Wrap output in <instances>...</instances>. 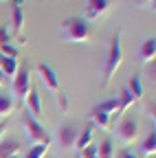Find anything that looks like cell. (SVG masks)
Segmentation results:
<instances>
[{
    "label": "cell",
    "instance_id": "6da1fadb",
    "mask_svg": "<svg viewBox=\"0 0 156 158\" xmlns=\"http://www.w3.org/2000/svg\"><path fill=\"white\" fill-rule=\"evenodd\" d=\"M123 62V48H121V29H116V33L110 37L108 42V53H106V62H103V70H101V88H108L112 77L116 75Z\"/></svg>",
    "mask_w": 156,
    "mask_h": 158
},
{
    "label": "cell",
    "instance_id": "7a4b0ae2",
    "mask_svg": "<svg viewBox=\"0 0 156 158\" xmlns=\"http://www.w3.org/2000/svg\"><path fill=\"white\" fill-rule=\"evenodd\" d=\"M35 70H37V75H40L42 84L46 86V90L53 94V99H55L57 108H60L62 112H66V110L70 108V101H68V94L62 90V86H60V79H57V73L53 70V66H51V64L40 62V64L35 66Z\"/></svg>",
    "mask_w": 156,
    "mask_h": 158
},
{
    "label": "cell",
    "instance_id": "3957f363",
    "mask_svg": "<svg viewBox=\"0 0 156 158\" xmlns=\"http://www.w3.org/2000/svg\"><path fill=\"white\" fill-rule=\"evenodd\" d=\"M60 31H62L64 42H68V44H82V42H88L92 37V29H90V24L84 18H66V20H62Z\"/></svg>",
    "mask_w": 156,
    "mask_h": 158
},
{
    "label": "cell",
    "instance_id": "277c9868",
    "mask_svg": "<svg viewBox=\"0 0 156 158\" xmlns=\"http://www.w3.org/2000/svg\"><path fill=\"white\" fill-rule=\"evenodd\" d=\"M20 121L24 125V132H27V138L33 143V145H51V136L46 134V130L40 125V121H35V118L24 110Z\"/></svg>",
    "mask_w": 156,
    "mask_h": 158
},
{
    "label": "cell",
    "instance_id": "5b68a950",
    "mask_svg": "<svg viewBox=\"0 0 156 158\" xmlns=\"http://www.w3.org/2000/svg\"><path fill=\"white\" fill-rule=\"evenodd\" d=\"M11 90L18 99H27L29 90H31V70L29 66H20L13 77V84H11Z\"/></svg>",
    "mask_w": 156,
    "mask_h": 158
},
{
    "label": "cell",
    "instance_id": "8992f818",
    "mask_svg": "<svg viewBox=\"0 0 156 158\" xmlns=\"http://www.w3.org/2000/svg\"><path fill=\"white\" fill-rule=\"evenodd\" d=\"M22 27H24L22 0H13V7H11V35L18 40V44H24L27 42V37L22 35Z\"/></svg>",
    "mask_w": 156,
    "mask_h": 158
},
{
    "label": "cell",
    "instance_id": "52a82bcc",
    "mask_svg": "<svg viewBox=\"0 0 156 158\" xmlns=\"http://www.w3.org/2000/svg\"><path fill=\"white\" fill-rule=\"evenodd\" d=\"M110 11V0H86L84 5V20L86 22H95V20L103 18Z\"/></svg>",
    "mask_w": 156,
    "mask_h": 158
},
{
    "label": "cell",
    "instance_id": "ba28073f",
    "mask_svg": "<svg viewBox=\"0 0 156 158\" xmlns=\"http://www.w3.org/2000/svg\"><path fill=\"white\" fill-rule=\"evenodd\" d=\"M116 136H119V141L123 145H132L136 141V136H139V123H136V118H123L116 127Z\"/></svg>",
    "mask_w": 156,
    "mask_h": 158
},
{
    "label": "cell",
    "instance_id": "9c48e42d",
    "mask_svg": "<svg viewBox=\"0 0 156 158\" xmlns=\"http://www.w3.org/2000/svg\"><path fill=\"white\" fill-rule=\"evenodd\" d=\"M24 110L35 118V121L42 118V99H40V92H37L35 88H31L27 99H24Z\"/></svg>",
    "mask_w": 156,
    "mask_h": 158
},
{
    "label": "cell",
    "instance_id": "30bf717a",
    "mask_svg": "<svg viewBox=\"0 0 156 158\" xmlns=\"http://www.w3.org/2000/svg\"><path fill=\"white\" fill-rule=\"evenodd\" d=\"M75 138H77V130L73 125H60V130H57V145L62 149H73Z\"/></svg>",
    "mask_w": 156,
    "mask_h": 158
},
{
    "label": "cell",
    "instance_id": "8fae6325",
    "mask_svg": "<svg viewBox=\"0 0 156 158\" xmlns=\"http://www.w3.org/2000/svg\"><path fill=\"white\" fill-rule=\"evenodd\" d=\"M0 53H2L5 57H15V59H20V53H18V48L11 44V40H9L7 27H0Z\"/></svg>",
    "mask_w": 156,
    "mask_h": 158
},
{
    "label": "cell",
    "instance_id": "7c38bea8",
    "mask_svg": "<svg viewBox=\"0 0 156 158\" xmlns=\"http://www.w3.org/2000/svg\"><path fill=\"white\" fill-rule=\"evenodd\" d=\"M154 57H156V40L147 37L139 48V59L143 64H150V62H154Z\"/></svg>",
    "mask_w": 156,
    "mask_h": 158
},
{
    "label": "cell",
    "instance_id": "4fadbf2b",
    "mask_svg": "<svg viewBox=\"0 0 156 158\" xmlns=\"http://www.w3.org/2000/svg\"><path fill=\"white\" fill-rule=\"evenodd\" d=\"M128 92H130V97H132V101L136 103V101H141L143 99V84H141V75L139 73H134L130 79H128Z\"/></svg>",
    "mask_w": 156,
    "mask_h": 158
},
{
    "label": "cell",
    "instance_id": "5bb4252c",
    "mask_svg": "<svg viewBox=\"0 0 156 158\" xmlns=\"http://www.w3.org/2000/svg\"><path fill=\"white\" fill-rule=\"evenodd\" d=\"M92 134H95V125H92V123H88V125H86L82 132H77V138H75V147L79 149V152H82V149H86V147L92 143Z\"/></svg>",
    "mask_w": 156,
    "mask_h": 158
},
{
    "label": "cell",
    "instance_id": "9a60e30c",
    "mask_svg": "<svg viewBox=\"0 0 156 158\" xmlns=\"http://www.w3.org/2000/svg\"><path fill=\"white\" fill-rule=\"evenodd\" d=\"M20 152V141L9 138V141H0V158H13Z\"/></svg>",
    "mask_w": 156,
    "mask_h": 158
},
{
    "label": "cell",
    "instance_id": "2e32d148",
    "mask_svg": "<svg viewBox=\"0 0 156 158\" xmlns=\"http://www.w3.org/2000/svg\"><path fill=\"white\" fill-rule=\"evenodd\" d=\"M18 68H20V59H15V57H2V62H0V70H2L5 77H15Z\"/></svg>",
    "mask_w": 156,
    "mask_h": 158
},
{
    "label": "cell",
    "instance_id": "e0dca14e",
    "mask_svg": "<svg viewBox=\"0 0 156 158\" xmlns=\"http://www.w3.org/2000/svg\"><path fill=\"white\" fill-rule=\"evenodd\" d=\"M90 118H92V125H99V130H108L110 127V114H106V112H99V110L92 108Z\"/></svg>",
    "mask_w": 156,
    "mask_h": 158
},
{
    "label": "cell",
    "instance_id": "ac0fdd59",
    "mask_svg": "<svg viewBox=\"0 0 156 158\" xmlns=\"http://www.w3.org/2000/svg\"><path fill=\"white\" fill-rule=\"evenodd\" d=\"M141 154H143V156H154V154H156V132H154V130L147 134V138L143 141Z\"/></svg>",
    "mask_w": 156,
    "mask_h": 158
},
{
    "label": "cell",
    "instance_id": "d6986e66",
    "mask_svg": "<svg viewBox=\"0 0 156 158\" xmlns=\"http://www.w3.org/2000/svg\"><path fill=\"white\" fill-rule=\"evenodd\" d=\"M97 158H114V147L110 138H103V141L97 145Z\"/></svg>",
    "mask_w": 156,
    "mask_h": 158
},
{
    "label": "cell",
    "instance_id": "ffe728a7",
    "mask_svg": "<svg viewBox=\"0 0 156 158\" xmlns=\"http://www.w3.org/2000/svg\"><path fill=\"white\" fill-rule=\"evenodd\" d=\"M116 99H119V108H116V116H119V114H123V112H125V110H128V108H130V106L134 103V101H132V97H130V92H128V88H125V86L121 88V94H119V97H116Z\"/></svg>",
    "mask_w": 156,
    "mask_h": 158
},
{
    "label": "cell",
    "instance_id": "44dd1931",
    "mask_svg": "<svg viewBox=\"0 0 156 158\" xmlns=\"http://www.w3.org/2000/svg\"><path fill=\"white\" fill-rule=\"evenodd\" d=\"M116 108H119V99L112 97V99H106V101H101L99 106H95V110H99V112H106V114H114Z\"/></svg>",
    "mask_w": 156,
    "mask_h": 158
},
{
    "label": "cell",
    "instance_id": "7402d4cb",
    "mask_svg": "<svg viewBox=\"0 0 156 158\" xmlns=\"http://www.w3.org/2000/svg\"><path fill=\"white\" fill-rule=\"evenodd\" d=\"M11 110H13V97H9V94H0V118L9 116Z\"/></svg>",
    "mask_w": 156,
    "mask_h": 158
},
{
    "label": "cell",
    "instance_id": "603a6c76",
    "mask_svg": "<svg viewBox=\"0 0 156 158\" xmlns=\"http://www.w3.org/2000/svg\"><path fill=\"white\" fill-rule=\"evenodd\" d=\"M48 147H51V145H33V147H29L27 158H44L46 152H48Z\"/></svg>",
    "mask_w": 156,
    "mask_h": 158
},
{
    "label": "cell",
    "instance_id": "cb8c5ba5",
    "mask_svg": "<svg viewBox=\"0 0 156 158\" xmlns=\"http://www.w3.org/2000/svg\"><path fill=\"white\" fill-rule=\"evenodd\" d=\"M79 154H82V158H97V145L90 143V145H88L86 149H82Z\"/></svg>",
    "mask_w": 156,
    "mask_h": 158
},
{
    "label": "cell",
    "instance_id": "d4e9b609",
    "mask_svg": "<svg viewBox=\"0 0 156 158\" xmlns=\"http://www.w3.org/2000/svg\"><path fill=\"white\" fill-rule=\"evenodd\" d=\"M147 116L152 118V123L156 121V103H154V101H152V103H150V108H147Z\"/></svg>",
    "mask_w": 156,
    "mask_h": 158
},
{
    "label": "cell",
    "instance_id": "484cf974",
    "mask_svg": "<svg viewBox=\"0 0 156 158\" xmlns=\"http://www.w3.org/2000/svg\"><path fill=\"white\" fill-rule=\"evenodd\" d=\"M119 158H139V156H136V154H134V152H130V149H123V152H121V156H119Z\"/></svg>",
    "mask_w": 156,
    "mask_h": 158
},
{
    "label": "cell",
    "instance_id": "4316f807",
    "mask_svg": "<svg viewBox=\"0 0 156 158\" xmlns=\"http://www.w3.org/2000/svg\"><path fill=\"white\" fill-rule=\"evenodd\" d=\"M5 130H7V125L0 123V141H2V136H5Z\"/></svg>",
    "mask_w": 156,
    "mask_h": 158
},
{
    "label": "cell",
    "instance_id": "83f0119b",
    "mask_svg": "<svg viewBox=\"0 0 156 158\" xmlns=\"http://www.w3.org/2000/svg\"><path fill=\"white\" fill-rule=\"evenodd\" d=\"M2 81H5V75H2V70H0V86H2Z\"/></svg>",
    "mask_w": 156,
    "mask_h": 158
},
{
    "label": "cell",
    "instance_id": "f1b7e54d",
    "mask_svg": "<svg viewBox=\"0 0 156 158\" xmlns=\"http://www.w3.org/2000/svg\"><path fill=\"white\" fill-rule=\"evenodd\" d=\"M150 2H154V0H141V5H150Z\"/></svg>",
    "mask_w": 156,
    "mask_h": 158
},
{
    "label": "cell",
    "instance_id": "f546056e",
    "mask_svg": "<svg viewBox=\"0 0 156 158\" xmlns=\"http://www.w3.org/2000/svg\"><path fill=\"white\" fill-rule=\"evenodd\" d=\"M2 57H5V55H2V53H0V62H2Z\"/></svg>",
    "mask_w": 156,
    "mask_h": 158
},
{
    "label": "cell",
    "instance_id": "4dcf8cb0",
    "mask_svg": "<svg viewBox=\"0 0 156 158\" xmlns=\"http://www.w3.org/2000/svg\"><path fill=\"white\" fill-rule=\"evenodd\" d=\"M0 2H5V0H0Z\"/></svg>",
    "mask_w": 156,
    "mask_h": 158
}]
</instances>
